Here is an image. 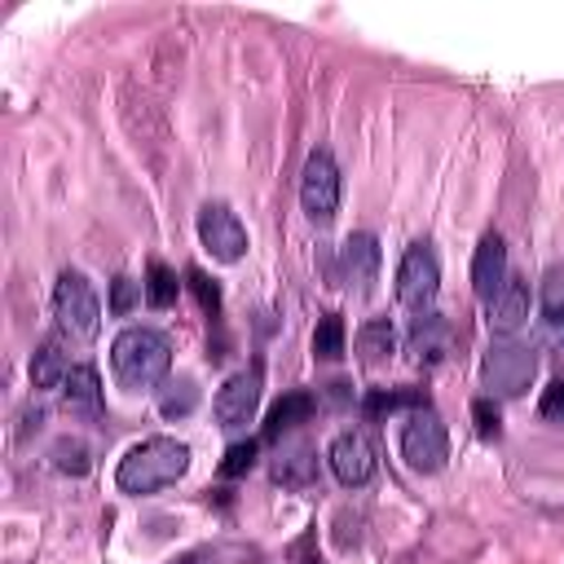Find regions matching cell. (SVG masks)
<instances>
[{
  "instance_id": "ba28073f",
  "label": "cell",
  "mask_w": 564,
  "mask_h": 564,
  "mask_svg": "<svg viewBox=\"0 0 564 564\" xmlns=\"http://www.w3.org/2000/svg\"><path fill=\"white\" fill-rule=\"evenodd\" d=\"M198 242L220 264H238L247 256V229H242V220L225 203H203V212H198Z\"/></svg>"
},
{
  "instance_id": "7402d4cb",
  "label": "cell",
  "mask_w": 564,
  "mask_h": 564,
  "mask_svg": "<svg viewBox=\"0 0 564 564\" xmlns=\"http://www.w3.org/2000/svg\"><path fill=\"white\" fill-rule=\"evenodd\" d=\"M141 286H145V304H150V308H172V304H176V291H181L176 273H172L167 264H159V260L145 269V282H141Z\"/></svg>"
},
{
  "instance_id": "52a82bcc",
  "label": "cell",
  "mask_w": 564,
  "mask_h": 564,
  "mask_svg": "<svg viewBox=\"0 0 564 564\" xmlns=\"http://www.w3.org/2000/svg\"><path fill=\"white\" fill-rule=\"evenodd\" d=\"M300 207L313 225H330L335 207H339V167L330 159V150H313L304 159V176H300Z\"/></svg>"
},
{
  "instance_id": "d4e9b609",
  "label": "cell",
  "mask_w": 564,
  "mask_h": 564,
  "mask_svg": "<svg viewBox=\"0 0 564 564\" xmlns=\"http://www.w3.org/2000/svg\"><path fill=\"white\" fill-rule=\"evenodd\" d=\"M53 467H57L62 476H84V471L93 467L88 445H84L79 436H62V441L53 445Z\"/></svg>"
},
{
  "instance_id": "5bb4252c",
  "label": "cell",
  "mask_w": 564,
  "mask_h": 564,
  "mask_svg": "<svg viewBox=\"0 0 564 564\" xmlns=\"http://www.w3.org/2000/svg\"><path fill=\"white\" fill-rule=\"evenodd\" d=\"M524 322H529V286L520 278H507V286L489 300V330L511 339Z\"/></svg>"
},
{
  "instance_id": "484cf974",
  "label": "cell",
  "mask_w": 564,
  "mask_h": 564,
  "mask_svg": "<svg viewBox=\"0 0 564 564\" xmlns=\"http://www.w3.org/2000/svg\"><path fill=\"white\" fill-rule=\"evenodd\" d=\"M185 286L194 291V300H198V308H203L207 317H216V313H220V286H216L203 269H189V273H185Z\"/></svg>"
},
{
  "instance_id": "603a6c76",
  "label": "cell",
  "mask_w": 564,
  "mask_h": 564,
  "mask_svg": "<svg viewBox=\"0 0 564 564\" xmlns=\"http://www.w3.org/2000/svg\"><path fill=\"white\" fill-rule=\"evenodd\" d=\"M313 357H322V361H339V357H344V317H339V313L317 317V330H313Z\"/></svg>"
},
{
  "instance_id": "8fae6325",
  "label": "cell",
  "mask_w": 564,
  "mask_h": 564,
  "mask_svg": "<svg viewBox=\"0 0 564 564\" xmlns=\"http://www.w3.org/2000/svg\"><path fill=\"white\" fill-rule=\"evenodd\" d=\"M507 278H511L507 273V242L498 234H485L476 256H471V286H476V295L489 304L507 286Z\"/></svg>"
},
{
  "instance_id": "ffe728a7",
  "label": "cell",
  "mask_w": 564,
  "mask_h": 564,
  "mask_svg": "<svg viewBox=\"0 0 564 564\" xmlns=\"http://www.w3.org/2000/svg\"><path fill=\"white\" fill-rule=\"evenodd\" d=\"M66 375H70V361L62 352V339H44L31 357V383L35 388H62Z\"/></svg>"
},
{
  "instance_id": "5b68a950",
  "label": "cell",
  "mask_w": 564,
  "mask_h": 564,
  "mask_svg": "<svg viewBox=\"0 0 564 564\" xmlns=\"http://www.w3.org/2000/svg\"><path fill=\"white\" fill-rule=\"evenodd\" d=\"M401 458L414 471H423V476H432V471L445 467V458H449V432H445V423H441V414L432 405H419V410L405 414V423H401Z\"/></svg>"
},
{
  "instance_id": "cb8c5ba5",
  "label": "cell",
  "mask_w": 564,
  "mask_h": 564,
  "mask_svg": "<svg viewBox=\"0 0 564 564\" xmlns=\"http://www.w3.org/2000/svg\"><path fill=\"white\" fill-rule=\"evenodd\" d=\"M194 405H198L194 379H176V383H167V388L159 392V414H163V419H185V414H194Z\"/></svg>"
},
{
  "instance_id": "2e32d148",
  "label": "cell",
  "mask_w": 564,
  "mask_h": 564,
  "mask_svg": "<svg viewBox=\"0 0 564 564\" xmlns=\"http://www.w3.org/2000/svg\"><path fill=\"white\" fill-rule=\"evenodd\" d=\"M62 397H66V410H70V414L97 419V414L106 410L97 366H70V375H66V383H62Z\"/></svg>"
},
{
  "instance_id": "44dd1931",
  "label": "cell",
  "mask_w": 564,
  "mask_h": 564,
  "mask_svg": "<svg viewBox=\"0 0 564 564\" xmlns=\"http://www.w3.org/2000/svg\"><path fill=\"white\" fill-rule=\"evenodd\" d=\"M419 405H427L423 388H397V392L375 388V392H366L361 414H366V419H383V414H397V410H419Z\"/></svg>"
},
{
  "instance_id": "3957f363",
  "label": "cell",
  "mask_w": 564,
  "mask_h": 564,
  "mask_svg": "<svg viewBox=\"0 0 564 564\" xmlns=\"http://www.w3.org/2000/svg\"><path fill=\"white\" fill-rule=\"evenodd\" d=\"M53 317H57V330L70 335V339H93L97 326H101V300L93 291V282L79 273V269H62L57 286H53Z\"/></svg>"
},
{
  "instance_id": "4fadbf2b",
  "label": "cell",
  "mask_w": 564,
  "mask_h": 564,
  "mask_svg": "<svg viewBox=\"0 0 564 564\" xmlns=\"http://www.w3.org/2000/svg\"><path fill=\"white\" fill-rule=\"evenodd\" d=\"M339 256H344V282L357 295H366L375 286V273H379V242H375V234H348Z\"/></svg>"
},
{
  "instance_id": "d6986e66",
  "label": "cell",
  "mask_w": 564,
  "mask_h": 564,
  "mask_svg": "<svg viewBox=\"0 0 564 564\" xmlns=\"http://www.w3.org/2000/svg\"><path fill=\"white\" fill-rule=\"evenodd\" d=\"M392 348H397V330H392L388 317L361 322V330H357V357H361L366 366H383V361L392 357Z\"/></svg>"
},
{
  "instance_id": "f546056e",
  "label": "cell",
  "mask_w": 564,
  "mask_h": 564,
  "mask_svg": "<svg viewBox=\"0 0 564 564\" xmlns=\"http://www.w3.org/2000/svg\"><path fill=\"white\" fill-rule=\"evenodd\" d=\"M471 419H476V432H480L485 441H494V436H498V405H494V397L471 401Z\"/></svg>"
},
{
  "instance_id": "277c9868",
  "label": "cell",
  "mask_w": 564,
  "mask_h": 564,
  "mask_svg": "<svg viewBox=\"0 0 564 564\" xmlns=\"http://www.w3.org/2000/svg\"><path fill=\"white\" fill-rule=\"evenodd\" d=\"M533 375H538V352L516 339H498L480 361V379L489 397H524L533 388Z\"/></svg>"
},
{
  "instance_id": "9c48e42d",
  "label": "cell",
  "mask_w": 564,
  "mask_h": 564,
  "mask_svg": "<svg viewBox=\"0 0 564 564\" xmlns=\"http://www.w3.org/2000/svg\"><path fill=\"white\" fill-rule=\"evenodd\" d=\"M212 410H216V423H220L225 432L247 427V423L256 419V410H260V366H247V370L229 375V379L216 388Z\"/></svg>"
},
{
  "instance_id": "83f0119b",
  "label": "cell",
  "mask_w": 564,
  "mask_h": 564,
  "mask_svg": "<svg viewBox=\"0 0 564 564\" xmlns=\"http://www.w3.org/2000/svg\"><path fill=\"white\" fill-rule=\"evenodd\" d=\"M256 441H238V445H229L225 449V463H220V476H242V471H251V463H256Z\"/></svg>"
},
{
  "instance_id": "4316f807",
  "label": "cell",
  "mask_w": 564,
  "mask_h": 564,
  "mask_svg": "<svg viewBox=\"0 0 564 564\" xmlns=\"http://www.w3.org/2000/svg\"><path fill=\"white\" fill-rule=\"evenodd\" d=\"M137 300H145V286L141 282H132V278H115L110 282V313H132V304Z\"/></svg>"
},
{
  "instance_id": "7a4b0ae2",
  "label": "cell",
  "mask_w": 564,
  "mask_h": 564,
  "mask_svg": "<svg viewBox=\"0 0 564 564\" xmlns=\"http://www.w3.org/2000/svg\"><path fill=\"white\" fill-rule=\"evenodd\" d=\"M110 370L119 388L128 392H150L167 379L172 370V344L154 326H123L110 344Z\"/></svg>"
},
{
  "instance_id": "30bf717a",
  "label": "cell",
  "mask_w": 564,
  "mask_h": 564,
  "mask_svg": "<svg viewBox=\"0 0 564 564\" xmlns=\"http://www.w3.org/2000/svg\"><path fill=\"white\" fill-rule=\"evenodd\" d=\"M326 463H330V471H335V480H339L344 489L370 485V480H375V467H379L375 445H370L361 432H339V436L330 441V449H326Z\"/></svg>"
},
{
  "instance_id": "7c38bea8",
  "label": "cell",
  "mask_w": 564,
  "mask_h": 564,
  "mask_svg": "<svg viewBox=\"0 0 564 564\" xmlns=\"http://www.w3.org/2000/svg\"><path fill=\"white\" fill-rule=\"evenodd\" d=\"M405 352L414 366H436L449 352V322L441 313H419L405 335Z\"/></svg>"
},
{
  "instance_id": "6da1fadb",
  "label": "cell",
  "mask_w": 564,
  "mask_h": 564,
  "mask_svg": "<svg viewBox=\"0 0 564 564\" xmlns=\"http://www.w3.org/2000/svg\"><path fill=\"white\" fill-rule=\"evenodd\" d=\"M189 471V445L176 436H145L141 445H132L119 467H115V485L132 498L159 494L167 485H176Z\"/></svg>"
},
{
  "instance_id": "9a60e30c",
  "label": "cell",
  "mask_w": 564,
  "mask_h": 564,
  "mask_svg": "<svg viewBox=\"0 0 564 564\" xmlns=\"http://www.w3.org/2000/svg\"><path fill=\"white\" fill-rule=\"evenodd\" d=\"M317 476V454L308 441H282L273 454V480L286 489H308Z\"/></svg>"
},
{
  "instance_id": "e0dca14e",
  "label": "cell",
  "mask_w": 564,
  "mask_h": 564,
  "mask_svg": "<svg viewBox=\"0 0 564 564\" xmlns=\"http://www.w3.org/2000/svg\"><path fill=\"white\" fill-rule=\"evenodd\" d=\"M542 339L564 352V269H551L542 278Z\"/></svg>"
},
{
  "instance_id": "8992f818",
  "label": "cell",
  "mask_w": 564,
  "mask_h": 564,
  "mask_svg": "<svg viewBox=\"0 0 564 564\" xmlns=\"http://www.w3.org/2000/svg\"><path fill=\"white\" fill-rule=\"evenodd\" d=\"M441 291V260L427 242H410L397 264V300L410 313H432V300Z\"/></svg>"
},
{
  "instance_id": "f1b7e54d",
  "label": "cell",
  "mask_w": 564,
  "mask_h": 564,
  "mask_svg": "<svg viewBox=\"0 0 564 564\" xmlns=\"http://www.w3.org/2000/svg\"><path fill=\"white\" fill-rule=\"evenodd\" d=\"M538 414H542L546 423L564 427V379H551V383H546V392H542V401H538Z\"/></svg>"
},
{
  "instance_id": "ac0fdd59",
  "label": "cell",
  "mask_w": 564,
  "mask_h": 564,
  "mask_svg": "<svg viewBox=\"0 0 564 564\" xmlns=\"http://www.w3.org/2000/svg\"><path fill=\"white\" fill-rule=\"evenodd\" d=\"M313 397L308 392H286L273 410H269V419H264V441H278V436H286L291 427H300V423H308V414H313Z\"/></svg>"
}]
</instances>
